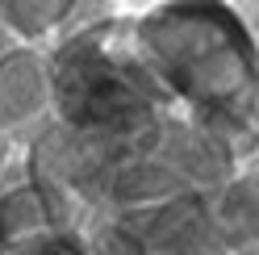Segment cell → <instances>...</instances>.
<instances>
[{
	"mask_svg": "<svg viewBox=\"0 0 259 255\" xmlns=\"http://www.w3.org/2000/svg\"><path fill=\"white\" fill-rule=\"evenodd\" d=\"M134 51L205 138L251 163L259 151V42L226 5H155L130 17Z\"/></svg>",
	"mask_w": 259,
	"mask_h": 255,
	"instance_id": "cell-1",
	"label": "cell"
},
{
	"mask_svg": "<svg viewBox=\"0 0 259 255\" xmlns=\"http://www.w3.org/2000/svg\"><path fill=\"white\" fill-rule=\"evenodd\" d=\"M218 197H180L105 214L79 226L88 255H230L218 226Z\"/></svg>",
	"mask_w": 259,
	"mask_h": 255,
	"instance_id": "cell-2",
	"label": "cell"
},
{
	"mask_svg": "<svg viewBox=\"0 0 259 255\" xmlns=\"http://www.w3.org/2000/svg\"><path fill=\"white\" fill-rule=\"evenodd\" d=\"M0 255H88V247L71 226H46V230H29L21 238L0 243Z\"/></svg>",
	"mask_w": 259,
	"mask_h": 255,
	"instance_id": "cell-3",
	"label": "cell"
},
{
	"mask_svg": "<svg viewBox=\"0 0 259 255\" xmlns=\"http://www.w3.org/2000/svg\"><path fill=\"white\" fill-rule=\"evenodd\" d=\"M251 176H259V151H255V159H251Z\"/></svg>",
	"mask_w": 259,
	"mask_h": 255,
	"instance_id": "cell-4",
	"label": "cell"
}]
</instances>
